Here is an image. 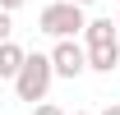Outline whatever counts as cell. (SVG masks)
Wrapping results in <instances>:
<instances>
[{
    "label": "cell",
    "mask_w": 120,
    "mask_h": 115,
    "mask_svg": "<svg viewBox=\"0 0 120 115\" xmlns=\"http://www.w3.org/2000/svg\"><path fill=\"white\" fill-rule=\"evenodd\" d=\"M51 78H56V69H51V55H37V51H32V55L23 60L19 78H14L19 101H28V106H42V101H46V92H51Z\"/></svg>",
    "instance_id": "cell-1"
},
{
    "label": "cell",
    "mask_w": 120,
    "mask_h": 115,
    "mask_svg": "<svg viewBox=\"0 0 120 115\" xmlns=\"http://www.w3.org/2000/svg\"><path fill=\"white\" fill-rule=\"evenodd\" d=\"M37 28L46 37H56V42H74L79 32L88 28V14L79 5H69V0H56V5H46L42 14H37Z\"/></svg>",
    "instance_id": "cell-2"
},
{
    "label": "cell",
    "mask_w": 120,
    "mask_h": 115,
    "mask_svg": "<svg viewBox=\"0 0 120 115\" xmlns=\"http://www.w3.org/2000/svg\"><path fill=\"white\" fill-rule=\"evenodd\" d=\"M51 69H56V78H79V74L88 69V51H83L79 42H56Z\"/></svg>",
    "instance_id": "cell-3"
},
{
    "label": "cell",
    "mask_w": 120,
    "mask_h": 115,
    "mask_svg": "<svg viewBox=\"0 0 120 115\" xmlns=\"http://www.w3.org/2000/svg\"><path fill=\"white\" fill-rule=\"evenodd\" d=\"M23 60H28L23 46H19V42H5V46H0V78H19Z\"/></svg>",
    "instance_id": "cell-4"
},
{
    "label": "cell",
    "mask_w": 120,
    "mask_h": 115,
    "mask_svg": "<svg viewBox=\"0 0 120 115\" xmlns=\"http://www.w3.org/2000/svg\"><path fill=\"white\" fill-rule=\"evenodd\" d=\"M83 51H88V46H83ZM88 69H97V74L120 69V46H92L88 51Z\"/></svg>",
    "instance_id": "cell-5"
},
{
    "label": "cell",
    "mask_w": 120,
    "mask_h": 115,
    "mask_svg": "<svg viewBox=\"0 0 120 115\" xmlns=\"http://www.w3.org/2000/svg\"><path fill=\"white\" fill-rule=\"evenodd\" d=\"M83 37H88V51L92 46H116V23H111V18H88Z\"/></svg>",
    "instance_id": "cell-6"
},
{
    "label": "cell",
    "mask_w": 120,
    "mask_h": 115,
    "mask_svg": "<svg viewBox=\"0 0 120 115\" xmlns=\"http://www.w3.org/2000/svg\"><path fill=\"white\" fill-rule=\"evenodd\" d=\"M9 32H14V23H9V14H5V9H0V46L9 42Z\"/></svg>",
    "instance_id": "cell-7"
},
{
    "label": "cell",
    "mask_w": 120,
    "mask_h": 115,
    "mask_svg": "<svg viewBox=\"0 0 120 115\" xmlns=\"http://www.w3.org/2000/svg\"><path fill=\"white\" fill-rule=\"evenodd\" d=\"M32 115H65V111H60L56 101H42V106H32Z\"/></svg>",
    "instance_id": "cell-8"
},
{
    "label": "cell",
    "mask_w": 120,
    "mask_h": 115,
    "mask_svg": "<svg viewBox=\"0 0 120 115\" xmlns=\"http://www.w3.org/2000/svg\"><path fill=\"white\" fill-rule=\"evenodd\" d=\"M19 5H23V0H0V9H5V14H14Z\"/></svg>",
    "instance_id": "cell-9"
},
{
    "label": "cell",
    "mask_w": 120,
    "mask_h": 115,
    "mask_svg": "<svg viewBox=\"0 0 120 115\" xmlns=\"http://www.w3.org/2000/svg\"><path fill=\"white\" fill-rule=\"evenodd\" d=\"M102 115H120V101H111V106H106V111Z\"/></svg>",
    "instance_id": "cell-10"
},
{
    "label": "cell",
    "mask_w": 120,
    "mask_h": 115,
    "mask_svg": "<svg viewBox=\"0 0 120 115\" xmlns=\"http://www.w3.org/2000/svg\"><path fill=\"white\" fill-rule=\"evenodd\" d=\"M69 5H79V9H88V5H97V0H69Z\"/></svg>",
    "instance_id": "cell-11"
},
{
    "label": "cell",
    "mask_w": 120,
    "mask_h": 115,
    "mask_svg": "<svg viewBox=\"0 0 120 115\" xmlns=\"http://www.w3.org/2000/svg\"><path fill=\"white\" fill-rule=\"evenodd\" d=\"M116 32H120V14H116Z\"/></svg>",
    "instance_id": "cell-12"
},
{
    "label": "cell",
    "mask_w": 120,
    "mask_h": 115,
    "mask_svg": "<svg viewBox=\"0 0 120 115\" xmlns=\"http://www.w3.org/2000/svg\"><path fill=\"white\" fill-rule=\"evenodd\" d=\"M74 115H88V111H74Z\"/></svg>",
    "instance_id": "cell-13"
}]
</instances>
